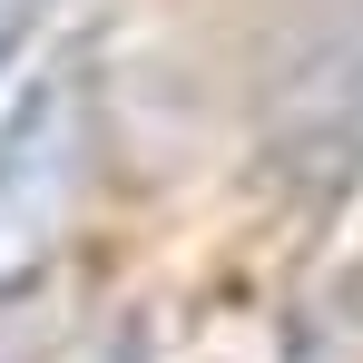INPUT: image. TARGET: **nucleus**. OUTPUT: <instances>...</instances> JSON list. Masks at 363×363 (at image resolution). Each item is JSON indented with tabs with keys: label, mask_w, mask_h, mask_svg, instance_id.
Listing matches in <instances>:
<instances>
[{
	"label": "nucleus",
	"mask_w": 363,
	"mask_h": 363,
	"mask_svg": "<svg viewBox=\"0 0 363 363\" xmlns=\"http://www.w3.org/2000/svg\"><path fill=\"white\" fill-rule=\"evenodd\" d=\"M89 157H99V69L79 40H60L0 99V304L40 295V275L60 265L89 196Z\"/></svg>",
	"instance_id": "1"
},
{
	"label": "nucleus",
	"mask_w": 363,
	"mask_h": 363,
	"mask_svg": "<svg viewBox=\"0 0 363 363\" xmlns=\"http://www.w3.org/2000/svg\"><path fill=\"white\" fill-rule=\"evenodd\" d=\"M20 40H30V10H20V0H0V69H10V50H20Z\"/></svg>",
	"instance_id": "2"
},
{
	"label": "nucleus",
	"mask_w": 363,
	"mask_h": 363,
	"mask_svg": "<svg viewBox=\"0 0 363 363\" xmlns=\"http://www.w3.org/2000/svg\"><path fill=\"white\" fill-rule=\"evenodd\" d=\"M0 363H99V354H0Z\"/></svg>",
	"instance_id": "3"
},
{
	"label": "nucleus",
	"mask_w": 363,
	"mask_h": 363,
	"mask_svg": "<svg viewBox=\"0 0 363 363\" xmlns=\"http://www.w3.org/2000/svg\"><path fill=\"white\" fill-rule=\"evenodd\" d=\"M20 10H30V20H40V10H50V0H20Z\"/></svg>",
	"instance_id": "4"
}]
</instances>
